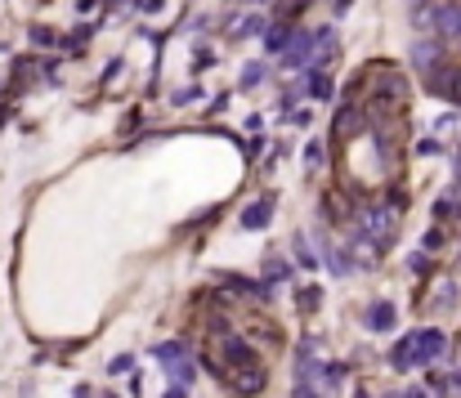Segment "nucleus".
I'll return each instance as SVG.
<instances>
[{
	"label": "nucleus",
	"mask_w": 461,
	"mask_h": 398,
	"mask_svg": "<svg viewBox=\"0 0 461 398\" xmlns=\"http://www.w3.org/2000/svg\"><path fill=\"white\" fill-rule=\"evenodd\" d=\"M444 349H448V336H444V331H435V327H426V331H412V336L399 345V354H394V367H426V363L444 358Z\"/></svg>",
	"instance_id": "nucleus-1"
},
{
	"label": "nucleus",
	"mask_w": 461,
	"mask_h": 398,
	"mask_svg": "<svg viewBox=\"0 0 461 398\" xmlns=\"http://www.w3.org/2000/svg\"><path fill=\"white\" fill-rule=\"evenodd\" d=\"M269 220H274V202H251L242 211V229H265Z\"/></svg>",
	"instance_id": "nucleus-2"
},
{
	"label": "nucleus",
	"mask_w": 461,
	"mask_h": 398,
	"mask_svg": "<svg viewBox=\"0 0 461 398\" xmlns=\"http://www.w3.org/2000/svg\"><path fill=\"white\" fill-rule=\"evenodd\" d=\"M390 229H394V220H390L381 206H372V211L363 215V233H367V238H385Z\"/></svg>",
	"instance_id": "nucleus-3"
},
{
	"label": "nucleus",
	"mask_w": 461,
	"mask_h": 398,
	"mask_svg": "<svg viewBox=\"0 0 461 398\" xmlns=\"http://www.w3.org/2000/svg\"><path fill=\"white\" fill-rule=\"evenodd\" d=\"M412 63H417L421 72H430V68L439 63V41H417V45H412Z\"/></svg>",
	"instance_id": "nucleus-4"
},
{
	"label": "nucleus",
	"mask_w": 461,
	"mask_h": 398,
	"mask_svg": "<svg viewBox=\"0 0 461 398\" xmlns=\"http://www.w3.org/2000/svg\"><path fill=\"white\" fill-rule=\"evenodd\" d=\"M394 322H399L394 304H372V309H367V327H372V331H390Z\"/></svg>",
	"instance_id": "nucleus-5"
},
{
	"label": "nucleus",
	"mask_w": 461,
	"mask_h": 398,
	"mask_svg": "<svg viewBox=\"0 0 461 398\" xmlns=\"http://www.w3.org/2000/svg\"><path fill=\"white\" fill-rule=\"evenodd\" d=\"M287 41H292V27H274V32H265L269 54H283V50H287Z\"/></svg>",
	"instance_id": "nucleus-6"
},
{
	"label": "nucleus",
	"mask_w": 461,
	"mask_h": 398,
	"mask_svg": "<svg viewBox=\"0 0 461 398\" xmlns=\"http://www.w3.org/2000/svg\"><path fill=\"white\" fill-rule=\"evenodd\" d=\"M153 354H157V363H161V367H175V363H184V349H179L175 340H170V345H157Z\"/></svg>",
	"instance_id": "nucleus-7"
},
{
	"label": "nucleus",
	"mask_w": 461,
	"mask_h": 398,
	"mask_svg": "<svg viewBox=\"0 0 461 398\" xmlns=\"http://www.w3.org/2000/svg\"><path fill=\"white\" fill-rule=\"evenodd\" d=\"M224 349H229V363H238V367H251V363H256V358H251V349H247L242 340H229Z\"/></svg>",
	"instance_id": "nucleus-8"
},
{
	"label": "nucleus",
	"mask_w": 461,
	"mask_h": 398,
	"mask_svg": "<svg viewBox=\"0 0 461 398\" xmlns=\"http://www.w3.org/2000/svg\"><path fill=\"white\" fill-rule=\"evenodd\" d=\"M305 90L313 99H327V95H331V81H327L322 72H313V77H305Z\"/></svg>",
	"instance_id": "nucleus-9"
},
{
	"label": "nucleus",
	"mask_w": 461,
	"mask_h": 398,
	"mask_svg": "<svg viewBox=\"0 0 461 398\" xmlns=\"http://www.w3.org/2000/svg\"><path fill=\"white\" fill-rule=\"evenodd\" d=\"M260 390H265V376H260V367L251 363L247 376H242V394H260Z\"/></svg>",
	"instance_id": "nucleus-10"
},
{
	"label": "nucleus",
	"mask_w": 461,
	"mask_h": 398,
	"mask_svg": "<svg viewBox=\"0 0 461 398\" xmlns=\"http://www.w3.org/2000/svg\"><path fill=\"white\" fill-rule=\"evenodd\" d=\"M265 81V63H247V72H242V90H251V86H260Z\"/></svg>",
	"instance_id": "nucleus-11"
},
{
	"label": "nucleus",
	"mask_w": 461,
	"mask_h": 398,
	"mask_svg": "<svg viewBox=\"0 0 461 398\" xmlns=\"http://www.w3.org/2000/svg\"><path fill=\"white\" fill-rule=\"evenodd\" d=\"M260 27H265V23H260L256 14H247V18L238 23V36H260Z\"/></svg>",
	"instance_id": "nucleus-12"
},
{
	"label": "nucleus",
	"mask_w": 461,
	"mask_h": 398,
	"mask_svg": "<svg viewBox=\"0 0 461 398\" xmlns=\"http://www.w3.org/2000/svg\"><path fill=\"white\" fill-rule=\"evenodd\" d=\"M197 99H206V95H202V90H193V86H188V90H179V95H175V99H170V104H175V108H188V104H197Z\"/></svg>",
	"instance_id": "nucleus-13"
},
{
	"label": "nucleus",
	"mask_w": 461,
	"mask_h": 398,
	"mask_svg": "<svg viewBox=\"0 0 461 398\" xmlns=\"http://www.w3.org/2000/svg\"><path fill=\"white\" fill-rule=\"evenodd\" d=\"M269 282H278V277H287V265H283V260H274V256H269Z\"/></svg>",
	"instance_id": "nucleus-14"
},
{
	"label": "nucleus",
	"mask_w": 461,
	"mask_h": 398,
	"mask_svg": "<svg viewBox=\"0 0 461 398\" xmlns=\"http://www.w3.org/2000/svg\"><path fill=\"white\" fill-rule=\"evenodd\" d=\"M305 166H322V148H318V143L305 148Z\"/></svg>",
	"instance_id": "nucleus-15"
},
{
	"label": "nucleus",
	"mask_w": 461,
	"mask_h": 398,
	"mask_svg": "<svg viewBox=\"0 0 461 398\" xmlns=\"http://www.w3.org/2000/svg\"><path fill=\"white\" fill-rule=\"evenodd\" d=\"M32 41H36V45H54V32H45V27H32Z\"/></svg>",
	"instance_id": "nucleus-16"
},
{
	"label": "nucleus",
	"mask_w": 461,
	"mask_h": 398,
	"mask_svg": "<svg viewBox=\"0 0 461 398\" xmlns=\"http://www.w3.org/2000/svg\"><path fill=\"white\" fill-rule=\"evenodd\" d=\"M457 104H461V77H457Z\"/></svg>",
	"instance_id": "nucleus-17"
},
{
	"label": "nucleus",
	"mask_w": 461,
	"mask_h": 398,
	"mask_svg": "<svg viewBox=\"0 0 461 398\" xmlns=\"http://www.w3.org/2000/svg\"><path fill=\"white\" fill-rule=\"evenodd\" d=\"M457 179H461V157H457Z\"/></svg>",
	"instance_id": "nucleus-18"
},
{
	"label": "nucleus",
	"mask_w": 461,
	"mask_h": 398,
	"mask_svg": "<svg viewBox=\"0 0 461 398\" xmlns=\"http://www.w3.org/2000/svg\"><path fill=\"white\" fill-rule=\"evenodd\" d=\"M358 398H367V394H358Z\"/></svg>",
	"instance_id": "nucleus-19"
}]
</instances>
